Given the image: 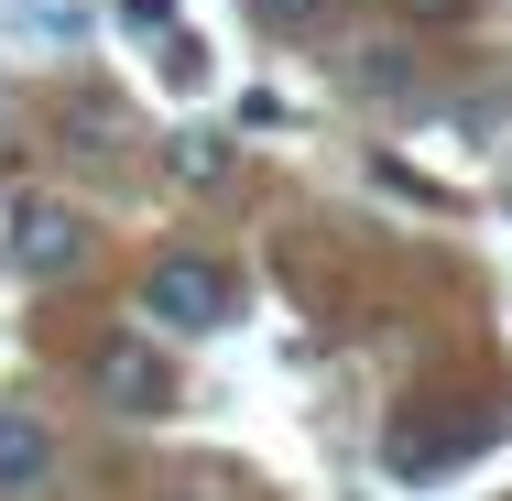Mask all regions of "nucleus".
Segmentation results:
<instances>
[{
	"label": "nucleus",
	"mask_w": 512,
	"mask_h": 501,
	"mask_svg": "<svg viewBox=\"0 0 512 501\" xmlns=\"http://www.w3.org/2000/svg\"><path fill=\"white\" fill-rule=\"evenodd\" d=\"M251 22H262V33H316L327 0H251Z\"/></svg>",
	"instance_id": "nucleus-7"
},
{
	"label": "nucleus",
	"mask_w": 512,
	"mask_h": 501,
	"mask_svg": "<svg viewBox=\"0 0 512 501\" xmlns=\"http://www.w3.org/2000/svg\"><path fill=\"white\" fill-rule=\"evenodd\" d=\"M349 77H360V99H414V55L404 44H360Z\"/></svg>",
	"instance_id": "nucleus-6"
},
{
	"label": "nucleus",
	"mask_w": 512,
	"mask_h": 501,
	"mask_svg": "<svg viewBox=\"0 0 512 501\" xmlns=\"http://www.w3.org/2000/svg\"><path fill=\"white\" fill-rule=\"evenodd\" d=\"M11 262H22L33 284L77 273V262H88V218H77V207H55V197H22V207H11Z\"/></svg>",
	"instance_id": "nucleus-3"
},
{
	"label": "nucleus",
	"mask_w": 512,
	"mask_h": 501,
	"mask_svg": "<svg viewBox=\"0 0 512 501\" xmlns=\"http://www.w3.org/2000/svg\"><path fill=\"white\" fill-rule=\"evenodd\" d=\"M414 22H469V0H404Z\"/></svg>",
	"instance_id": "nucleus-9"
},
{
	"label": "nucleus",
	"mask_w": 512,
	"mask_h": 501,
	"mask_svg": "<svg viewBox=\"0 0 512 501\" xmlns=\"http://www.w3.org/2000/svg\"><path fill=\"white\" fill-rule=\"evenodd\" d=\"M55 469V436H44V414H0V491H33Z\"/></svg>",
	"instance_id": "nucleus-5"
},
{
	"label": "nucleus",
	"mask_w": 512,
	"mask_h": 501,
	"mask_svg": "<svg viewBox=\"0 0 512 501\" xmlns=\"http://www.w3.org/2000/svg\"><path fill=\"white\" fill-rule=\"evenodd\" d=\"M120 11H131L142 33H164V22H175V0H120Z\"/></svg>",
	"instance_id": "nucleus-8"
},
{
	"label": "nucleus",
	"mask_w": 512,
	"mask_h": 501,
	"mask_svg": "<svg viewBox=\"0 0 512 501\" xmlns=\"http://www.w3.org/2000/svg\"><path fill=\"white\" fill-rule=\"evenodd\" d=\"M99 393L120 403V414H175V349L109 338V349H99Z\"/></svg>",
	"instance_id": "nucleus-4"
},
{
	"label": "nucleus",
	"mask_w": 512,
	"mask_h": 501,
	"mask_svg": "<svg viewBox=\"0 0 512 501\" xmlns=\"http://www.w3.org/2000/svg\"><path fill=\"white\" fill-rule=\"evenodd\" d=\"M491 436H502V403H469V414H404V436H393V480H436V469L480 458Z\"/></svg>",
	"instance_id": "nucleus-2"
},
{
	"label": "nucleus",
	"mask_w": 512,
	"mask_h": 501,
	"mask_svg": "<svg viewBox=\"0 0 512 501\" xmlns=\"http://www.w3.org/2000/svg\"><path fill=\"white\" fill-rule=\"evenodd\" d=\"M142 316H153V327H175V338H207V327H229V316H240V273H229V262H207V251H164V262L142 273Z\"/></svg>",
	"instance_id": "nucleus-1"
}]
</instances>
